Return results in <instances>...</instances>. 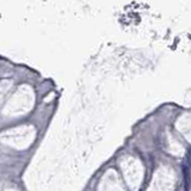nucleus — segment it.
I'll return each instance as SVG.
<instances>
[{
	"label": "nucleus",
	"instance_id": "obj_1",
	"mask_svg": "<svg viewBox=\"0 0 191 191\" xmlns=\"http://www.w3.org/2000/svg\"><path fill=\"white\" fill-rule=\"evenodd\" d=\"M183 177H184V191H190L191 176L188 165H183Z\"/></svg>",
	"mask_w": 191,
	"mask_h": 191
},
{
	"label": "nucleus",
	"instance_id": "obj_2",
	"mask_svg": "<svg viewBox=\"0 0 191 191\" xmlns=\"http://www.w3.org/2000/svg\"><path fill=\"white\" fill-rule=\"evenodd\" d=\"M188 162H189V166L191 167V149L189 151V154H188Z\"/></svg>",
	"mask_w": 191,
	"mask_h": 191
}]
</instances>
